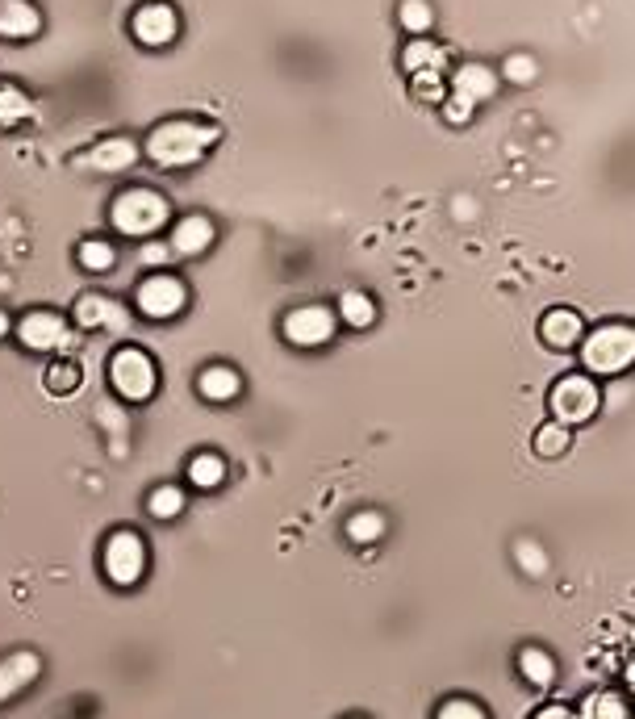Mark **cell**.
Wrapping results in <instances>:
<instances>
[{
  "instance_id": "obj_1",
  "label": "cell",
  "mask_w": 635,
  "mask_h": 719,
  "mask_svg": "<svg viewBox=\"0 0 635 719\" xmlns=\"http://www.w3.org/2000/svg\"><path fill=\"white\" fill-rule=\"evenodd\" d=\"M218 138L222 130L209 122H163L147 138V155L159 168H193Z\"/></svg>"
},
{
  "instance_id": "obj_2",
  "label": "cell",
  "mask_w": 635,
  "mask_h": 719,
  "mask_svg": "<svg viewBox=\"0 0 635 719\" xmlns=\"http://www.w3.org/2000/svg\"><path fill=\"white\" fill-rule=\"evenodd\" d=\"M581 364L598 377H619L635 364V327L610 322L581 339Z\"/></svg>"
},
{
  "instance_id": "obj_3",
  "label": "cell",
  "mask_w": 635,
  "mask_h": 719,
  "mask_svg": "<svg viewBox=\"0 0 635 719\" xmlns=\"http://www.w3.org/2000/svg\"><path fill=\"white\" fill-rule=\"evenodd\" d=\"M117 235H130V239H147L155 230L168 222V201H163L155 189H126L122 197L113 201L109 210Z\"/></svg>"
},
{
  "instance_id": "obj_4",
  "label": "cell",
  "mask_w": 635,
  "mask_h": 719,
  "mask_svg": "<svg viewBox=\"0 0 635 719\" xmlns=\"http://www.w3.org/2000/svg\"><path fill=\"white\" fill-rule=\"evenodd\" d=\"M548 406L556 414V423L560 427H581V423H590L598 406H602V393L598 385L585 377V373H569V377H560L548 393Z\"/></svg>"
},
{
  "instance_id": "obj_5",
  "label": "cell",
  "mask_w": 635,
  "mask_h": 719,
  "mask_svg": "<svg viewBox=\"0 0 635 719\" xmlns=\"http://www.w3.org/2000/svg\"><path fill=\"white\" fill-rule=\"evenodd\" d=\"M109 381L126 402H147L159 385V373L143 347H117L109 360Z\"/></svg>"
},
{
  "instance_id": "obj_6",
  "label": "cell",
  "mask_w": 635,
  "mask_h": 719,
  "mask_svg": "<svg viewBox=\"0 0 635 719\" xmlns=\"http://www.w3.org/2000/svg\"><path fill=\"white\" fill-rule=\"evenodd\" d=\"M101 565H105V577H109L113 586L143 582V573H147V544L138 540L134 531H113V536L105 540Z\"/></svg>"
},
{
  "instance_id": "obj_7",
  "label": "cell",
  "mask_w": 635,
  "mask_h": 719,
  "mask_svg": "<svg viewBox=\"0 0 635 719\" xmlns=\"http://www.w3.org/2000/svg\"><path fill=\"white\" fill-rule=\"evenodd\" d=\"M17 339L26 343L30 352H63V347H72V327H67V318L55 310H30L17 322Z\"/></svg>"
},
{
  "instance_id": "obj_8",
  "label": "cell",
  "mask_w": 635,
  "mask_h": 719,
  "mask_svg": "<svg viewBox=\"0 0 635 719\" xmlns=\"http://www.w3.org/2000/svg\"><path fill=\"white\" fill-rule=\"evenodd\" d=\"M280 331H285V339L293 347H322V343H331V335H335V314L326 306H301V310L285 314Z\"/></svg>"
},
{
  "instance_id": "obj_9",
  "label": "cell",
  "mask_w": 635,
  "mask_h": 719,
  "mask_svg": "<svg viewBox=\"0 0 635 719\" xmlns=\"http://www.w3.org/2000/svg\"><path fill=\"white\" fill-rule=\"evenodd\" d=\"M184 301H188V289L176 281V276H147L143 285H138V310H143L147 318H172L184 310Z\"/></svg>"
},
{
  "instance_id": "obj_10",
  "label": "cell",
  "mask_w": 635,
  "mask_h": 719,
  "mask_svg": "<svg viewBox=\"0 0 635 719\" xmlns=\"http://www.w3.org/2000/svg\"><path fill=\"white\" fill-rule=\"evenodd\" d=\"M130 30H134V38L143 42V46H168L172 38H176V30H180V17H176V9L172 5H143L134 13V21H130Z\"/></svg>"
},
{
  "instance_id": "obj_11",
  "label": "cell",
  "mask_w": 635,
  "mask_h": 719,
  "mask_svg": "<svg viewBox=\"0 0 635 719\" xmlns=\"http://www.w3.org/2000/svg\"><path fill=\"white\" fill-rule=\"evenodd\" d=\"M539 339H544L548 347H556V352H569V347H577L585 339V322L577 310H548L544 318H539Z\"/></svg>"
},
{
  "instance_id": "obj_12",
  "label": "cell",
  "mask_w": 635,
  "mask_h": 719,
  "mask_svg": "<svg viewBox=\"0 0 635 719\" xmlns=\"http://www.w3.org/2000/svg\"><path fill=\"white\" fill-rule=\"evenodd\" d=\"M38 674H42V657L38 653H26V648H21V653H9L5 661H0V703L17 699L30 682H38Z\"/></svg>"
},
{
  "instance_id": "obj_13",
  "label": "cell",
  "mask_w": 635,
  "mask_h": 719,
  "mask_svg": "<svg viewBox=\"0 0 635 719\" xmlns=\"http://www.w3.org/2000/svg\"><path fill=\"white\" fill-rule=\"evenodd\" d=\"M76 322L88 331H126V310L105 293H88L76 301Z\"/></svg>"
},
{
  "instance_id": "obj_14",
  "label": "cell",
  "mask_w": 635,
  "mask_h": 719,
  "mask_svg": "<svg viewBox=\"0 0 635 719\" xmlns=\"http://www.w3.org/2000/svg\"><path fill=\"white\" fill-rule=\"evenodd\" d=\"M138 159V143L134 138H105V143H97L92 151H84V159L80 164L88 168V172H126L130 164Z\"/></svg>"
},
{
  "instance_id": "obj_15",
  "label": "cell",
  "mask_w": 635,
  "mask_h": 719,
  "mask_svg": "<svg viewBox=\"0 0 635 719\" xmlns=\"http://www.w3.org/2000/svg\"><path fill=\"white\" fill-rule=\"evenodd\" d=\"M493 92H498V76H493L485 63H464L460 72L452 76V97H460V101H468V105L489 101Z\"/></svg>"
},
{
  "instance_id": "obj_16",
  "label": "cell",
  "mask_w": 635,
  "mask_h": 719,
  "mask_svg": "<svg viewBox=\"0 0 635 719\" xmlns=\"http://www.w3.org/2000/svg\"><path fill=\"white\" fill-rule=\"evenodd\" d=\"M214 235H218V230H214V222H209L205 214H188V218L176 222L168 247H172L176 255H201L209 243H214Z\"/></svg>"
},
{
  "instance_id": "obj_17",
  "label": "cell",
  "mask_w": 635,
  "mask_h": 719,
  "mask_svg": "<svg viewBox=\"0 0 635 719\" xmlns=\"http://www.w3.org/2000/svg\"><path fill=\"white\" fill-rule=\"evenodd\" d=\"M42 30V13L30 0H0V38H34Z\"/></svg>"
},
{
  "instance_id": "obj_18",
  "label": "cell",
  "mask_w": 635,
  "mask_h": 719,
  "mask_svg": "<svg viewBox=\"0 0 635 719\" xmlns=\"http://www.w3.org/2000/svg\"><path fill=\"white\" fill-rule=\"evenodd\" d=\"M197 389H201L205 402H230V398H239L243 393V377L234 373V368H226V364H214V368H205V373L197 377Z\"/></svg>"
},
{
  "instance_id": "obj_19",
  "label": "cell",
  "mask_w": 635,
  "mask_h": 719,
  "mask_svg": "<svg viewBox=\"0 0 635 719\" xmlns=\"http://www.w3.org/2000/svg\"><path fill=\"white\" fill-rule=\"evenodd\" d=\"M519 674L535 686V690H548L556 682V661L548 648H539V644H527L523 653H519Z\"/></svg>"
},
{
  "instance_id": "obj_20",
  "label": "cell",
  "mask_w": 635,
  "mask_h": 719,
  "mask_svg": "<svg viewBox=\"0 0 635 719\" xmlns=\"http://www.w3.org/2000/svg\"><path fill=\"white\" fill-rule=\"evenodd\" d=\"M226 481V460L218 452H197L188 460V485H197V490H218Z\"/></svg>"
},
{
  "instance_id": "obj_21",
  "label": "cell",
  "mask_w": 635,
  "mask_h": 719,
  "mask_svg": "<svg viewBox=\"0 0 635 719\" xmlns=\"http://www.w3.org/2000/svg\"><path fill=\"white\" fill-rule=\"evenodd\" d=\"M339 318L347 322V327H356V331H368L372 322H376V301L368 293H343L339 297Z\"/></svg>"
},
{
  "instance_id": "obj_22",
  "label": "cell",
  "mask_w": 635,
  "mask_h": 719,
  "mask_svg": "<svg viewBox=\"0 0 635 719\" xmlns=\"http://www.w3.org/2000/svg\"><path fill=\"white\" fill-rule=\"evenodd\" d=\"M30 113H34V105H30L26 92H21L17 84H0V130L21 126Z\"/></svg>"
},
{
  "instance_id": "obj_23",
  "label": "cell",
  "mask_w": 635,
  "mask_h": 719,
  "mask_svg": "<svg viewBox=\"0 0 635 719\" xmlns=\"http://www.w3.org/2000/svg\"><path fill=\"white\" fill-rule=\"evenodd\" d=\"M443 46H435V42H410L406 46V55H402V63H406V72L410 76H422V72H439L443 67Z\"/></svg>"
},
{
  "instance_id": "obj_24",
  "label": "cell",
  "mask_w": 635,
  "mask_h": 719,
  "mask_svg": "<svg viewBox=\"0 0 635 719\" xmlns=\"http://www.w3.org/2000/svg\"><path fill=\"white\" fill-rule=\"evenodd\" d=\"M577 719H631L627 703H623V694H590V699L581 703V715Z\"/></svg>"
},
{
  "instance_id": "obj_25",
  "label": "cell",
  "mask_w": 635,
  "mask_h": 719,
  "mask_svg": "<svg viewBox=\"0 0 635 719\" xmlns=\"http://www.w3.org/2000/svg\"><path fill=\"white\" fill-rule=\"evenodd\" d=\"M569 444H573V431L560 427V423H548V427L535 431V452L544 460H560L564 452H569Z\"/></svg>"
},
{
  "instance_id": "obj_26",
  "label": "cell",
  "mask_w": 635,
  "mask_h": 719,
  "mask_svg": "<svg viewBox=\"0 0 635 719\" xmlns=\"http://www.w3.org/2000/svg\"><path fill=\"white\" fill-rule=\"evenodd\" d=\"M347 536L356 544H376L385 536V515L381 510H360V515L347 519Z\"/></svg>"
},
{
  "instance_id": "obj_27",
  "label": "cell",
  "mask_w": 635,
  "mask_h": 719,
  "mask_svg": "<svg viewBox=\"0 0 635 719\" xmlns=\"http://www.w3.org/2000/svg\"><path fill=\"white\" fill-rule=\"evenodd\" d=\"M147 510L155 519H176L180 510H184V490L180 485H159V490L147 498Z\"/></svg>"
},
{
  "instance_id": "obj_28",
  "label": "cell",
  "mask_w": 635,
  "mask_h": 719,
  "mask_svg": "<svg viewBox=\"0 0 635 719\" xmlns=\"http://www.w3.org/2000/svg\"><path fill=\"white\" fill-rule=\"evenodd\" d=\"M397 21L410 30V34H427L431 21H435V9L427 0H402V9H397Z\"/></svg>"
},
{
  "instance_id": "obj_29",
  "label": "cell",
  "mask_w": 635,
  "mask_h": 719,
  "mask_svg": "<svg viewBox=\"0 0 635 719\" xmlns=\"http://www.w3.org/2000/svg\"><path fill=\"white\" fill-rule=\"evenodd\" d=\"M113 260H117V255H113V247H109L105 239H84V243H80V264H84L88 272H109Z\"/></svg>"
},
{
  "instance_id": "obj_30",
  "label": "cell",
  "mask_w": 635,
  "mask_h": 719,
  "mask_svg": "<svg viewBox=\"0 0 635 719\" xmlns=\"http://www.w3.org/2000/svg\"><path fill=\"white\" fill-rule=\"evenodd\" d=\"M514 561L523 565L527 577H544L548 573V552L539 548L535 540H519V544H514Z\"/></svg>"
},
{
  "instance_id": "obj_31",
  "label": "cell",
  "mask_w": 635,
  "mask_h": 719,
  "mask_svg": "<svg viewBox=\"0 0 635 719\" xmlns=\"http://www.w3.org/2000/svg\"><path fill=\"white\" fill-rule=\"evenodd\" d=\"M76 385H80V368L72 360H59V364L46 368V389L51 393H72Z\"/></svg>"
},
{
  "instance_id": "obj_32",
  "label": "cell",
  "mask_w": 635,
  "mask_h": 719,
  "mask_svg": "<svg viewBox=\"0 0 635 719\" xmlns=\"http://www.w3.org/2000/svg\"><path fill=\"white\" fill-rule=\"evenodd\" d=\"M502 76L510 80V84H531L535 76H539V59H531V55H510L506 63H502Z\"/></svg>"
},
{
  "instance_id": "obj_33",
  "label": "cell",
  "mask_w": 635,
  "mask_h": 719,
  "mask_svg": "<svg viewBox=\"0 0 635 719\" xmlns=\"http://www.w3.org/2000/svg\"><path fill=\"white\" fill-rule=\"evenodd\" d=\"M435 719H489V715H485L481 703H473V699H448V703L439 707Z\"/></svg>"
},
{
  "instance_id": "obj_34",
  "label": "cell",
  "mask_w": 635,
  "mask_h": 719,
  "mask_svg": "<svg viewBox=\"0 0 635 719\" xmlns=\"http://www.w3.org/2000/svg\"><path fill=\"white\" fill-rule=\"evenodd\" d=\"M414 88H418V97H422V101H443V80H439V72H422V76H414Z\"/></svg>"
},
{
  "instance_id": "obj_35",
  "label": "cell",
  "mask_w": 635,
  "mask_h": 719,
  "mask_svg": "<svg viewBox=\"0 0 635 719\" xmlns=\"http://www.w3.org/2000/svg\"><path fill=\"white\" fill-rule=\"evenodd\" d=\"M138 260H143L147 268H163V264L172 260V247L168 243H143V247H138Z\"/></svg>"
},
{
  "instance_id": "obj_36",
  "label": "cell",
  "mask_w": 635,
  "mask_h": 719,
  "mask_svg": "<svg viewBox=\"0 0 635 719\" xmlns=\"http://www.w3.org/2000/svg\"><path fill=\"white\" fill-rule=\"evenodd\" d=\"M473 109H477V105H468V101H460V97H448V101H443V118H448L452 126H460V122L473 118Z\"/></svg>"
},
{
  "instance_id": "obj_37",
  "label": "cell",
  "mask_w": 635,
  "mask_h": 719,
  "mask_svg": "<svg viewBox=\"0 0 635 719\" xmlns=\"http://www.w3.org/2000/svg\"><path fill=\"white\" fill-rule=\"evenodd\" d=\"M535 719H577L569 707H560V703H552V707H544V711H535Z\"/></svg>"
},
{
  "instance_id": "obj_38",
  "label": "cell",
  "mask_w": 635,
  "mask_h": 719,
  "mask_svg": "<svg viewBox=\"0 0 635 719\" xmlns=\"http://www.w3.org/2000/svg\"><path fill=\"white\" fill-rule=\"evenodd\" d=\"M9 331H13V322H9V314H5V310H0V339H5Z\"/></svg>"
},
{
  "instance_id": "obj_39",
  "label": "cell",
  "mask_w": 635,
  "mask_h": 719,
  "mask_svg": "<svg viewBox=\"0 0 635 719\" xmlns=\"http://www.w3.org/2000/svg\"><path fill=\"white\" fill-rule=\"evenodd\" d=\"M627 686L635 690V665H627Z\"/></svg>"
}]
</instances>
